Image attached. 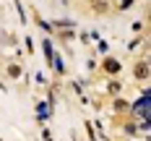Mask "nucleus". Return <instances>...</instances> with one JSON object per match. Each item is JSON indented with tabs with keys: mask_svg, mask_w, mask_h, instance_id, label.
<instances>
[{
	"mask_svg": "<svg viewBox=\"0 0 151 141\" xmlns=\"http://www.w3.org/2000/svg\"><path fill=\"white\" fill-rule=\"evenodd\" d=\"M136 76L138 78H146V76H149V63H138V65H136Z\"/></svg>",
	"mask_w": 151,
	"mask_h": 141,
	"instance_id": "4",
	"label": "nucleus"
},
{
	"mask_svg": "<svg viewBox=\"0 0 151 141\" xmlns=\"http://www.w3.org/2000/svg\"><path fill=\"white\" fill-rule=\"evenodd\" d=\"M104 71H107V73H120V63L112 60V58H107V60H104Z\"/></svg>",
	"mask_w": 151,
	"mask_h": 141,
	"instance_id": "2",
	"label": "nucleus"
},
{
	"mask_svg": "<svg viewBox=\"0 0 151 141\" xmlns=\"http://www.w3.org/2000/svg\"><path fill=\"white\" fill-rule=\"evenodd\" d=\"M130 3H133V0H120V8H128Z\"/></svg>",
	"mask_w": 151,
	"mask_h": 141,
	"instance_id": "7",
	"label": "nucleus"
},
{
	"mask_svg": "<svg viewBox=\"0 0 151 141\" xmlns=\"http://www.w3.org/2000/svg\"><path fill=\"white\" fill-rule=\"evenodd\" d=\"M42 50H45V60H47V63L55 60V52H52V45H50V39H45V42H42Z\"/></svg>",
	"mask_w": 151,
	"mask_h": 141,
	"instance_id": "3",
	"label": "nucleus"
},
{
	"mask_svg": "<svg viewBox=\"0 0 151 141\" xmlns=\"http://www.w3.org/2000/svg\"><path fill=\"white\" fill-rule=\"evenodd\" d=\"M37 112H39V120H47V105H37Z\"/></svg>",
	"mask_w": 151,
	"mask_h": 141,
	"instance_id": "5",
	"label": "nucleus"
},
{
	"mask_svg": "<svg viewBox=\"0 0 151 141\" xmlns=\"http://www.w3.org/2000/svg\"><path fill=\"white\" fill-rule=\"evenodd\" d=\"M133 110H136V112H141V118H143V120L149 118V92H143V97L133 105Z\"/></svg>",
	"mask_w": 151,
	"mask_h": 141,
	"instance_id": "1",
	"label": "nucleus"
},
{
	"mask_svg": "<svg viewBox=\"0 0 151 141\" xmlns=\"http://www.w3.org/2000/svg\"><path fill=\"white\" fill-rule=\"evenodd\" d=\"M8 73H11V78H18L21 76V68L18 65H8Z\"/></svg>",
	"mask_w": 151,
	"mask_h": 141,
	"instance_id": "6",
	"label": "nucleus"
}]
</instances>
